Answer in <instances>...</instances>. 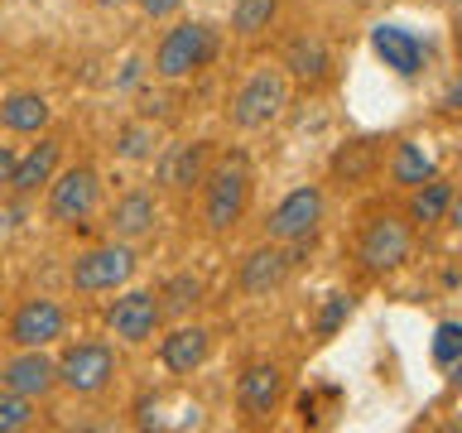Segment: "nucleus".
Instances as JSON below:
<instances>
[{"label": "nucleus", "instance_id": "1", "mask_svg": "<svg viewBox=\"0 0 462 433\" xmlns=\"http://www.w3.org/2000/svg\"><path fill=\"white\" fill-rule=\"evenodd\" d=\"M245 202H251V169L241 159H226V164L212 169L208 179V198H202V216H208L212 231H231L245 216Z\"/></svg>", "mask_w": 462, "mask_h": 433}, {"label": "nucleus", "instance_id": "2", "mask_svg": "<svg viewBox=\"0 0 462 433\" xmlns=\"http://www.w3.org/2000/svg\"><path fill=\"white\" fill-rule=\"evenodd\" d=\"M212 53H217L212 24L188 20V24H179V29H169V34H164V43H159V53H154V68L164 72V78H188V72L208 68Z\"/></svg>", "mask_w": 462, "mask_h": 433}, {"label": "nucleus", "instance_id": "3", "mask_svg": "<svg viewBox=\"0 0 462 433\" xmlns=\"http://www.w3.org/2000/svg\"><path fill=\"white\" fill-rule=\"evenodd\" d=\"M284 101H289L284 72H280V68H260L255 78L236 92V101H231V115H236V125L255 130V125H270L274 115L284 111Z\"/></svg>", "mask_w": 462, "mask_h": 433}, {"label": "nucleus", "instance_id": "4", "mask_svg": "<svg viewBox=\"0 0 462 433\" xmlns=\"http://www.w3.org/2000/svg\"><path fill=\"white\" fill-rule=\"evenodd\" d=\"M116 375V356L111 346L101 342H78L68 346L63 361H58V381H63L72 395H97V390H106Z\"/></svg>", "mask_w": 462, "mask_h": 433}, {"label": "nucleus", "instance_id": "5", "mask_svg": "<svg viewBox=\"0 0 462 433\" xmlns=\"http://www.w3.org/2000/svg\"><path fill=\"white\" fill-rule=\"evenodd\" d=\"M361 265L366 270H400L404 260H410V226L400 222V216H371L366 231H361V245H356Z\"/></svg>", "mask_w": 462, "mask_h": 433}, {"label": "nucleus", "instance_id": "6", "mask_svg": "<svg viewBox=\"0 0 462 433\" xmlns=\"http://www.w3.org/2000/svg\"><path fill=\"white\" fill-rule=\"evenodd\" d=\"M130 274H135V251L130 245H97V251H87L72 265V284L82 294H106V289L125 284Z\"/></svg>", "mask_w": 462, "mask_h": 433}, {"label": "nucleus", "instance_id": "7", "mask_svg": "<svg viewBox=\"0 0 462 433\" xmlns=\"http://www.w3.org/2000/svg\"><path fill=\"white\" fill-rule=\"evenodd\" d=\"M97 193H101L97 169H87V164L68 169L63 179L53 183V193H49V216H53V222H63V226L82 222V216H92V207H97Z\"/></svg>", "mask_w": 462, "mask_h": 433}, {"label": "nucleus", "instance_id": "8", "mask_svg": "<svg viewBox=\"0 0 462 433\" xmlns=\"http://www.w3.org/2000/svg\"><path fill=\"white\" fill-rule=\"evenodd\" d=\"M323 222V193L318 188H294L280 207L270 212V241H303V236H313V226Z\"/></svg>", "mask_w": 462, "mask_h": 433}, {"label": "nucleus", "instance_id": "9", "mask_svg": "<svg viewBox=\"0 0 462 433\" xmlns=\"http://www.w3.org/2000/svg\"><path fill=\"white\" fill-rule=\"evenodd\" d=\"M159 318H164V303H159L150 289H135V294L116 299L106 309V327L121 342H150L154 327H159Z\"/></svg>", "mask_w": 462, "mask_h": 433}, {"label": "nucleus", "instance_id": "10", "mask_svg": "<svg viewBox=\"0 0 462 433\" xmlns=\"http://www.w3.org/2000/svg\"><path fill=\"white\" fill-rule=\"evenodd\" d=\"M63 337V309H58L53 299H29L14 309L10 318V342L20 346H49Z\"/></svg>", "mask_w": 462, "mask_h": 433}, {"label": "nucleus", "instance_id": "11", "mask_svg": "<svg viewBox=\"0 0 462 433\" xmlns=\"http://www.w3.org/2000/svg\"><path fill=\"white\" fill-rule=\"evenodd\" d=\"M0 375H5V390H14V395H24V400H39L58 385V366L39 352V346H24V356H14Z\"/></svg>", "mask_w": 462, "mask_h": 433}, {"label": "nucleus", "instance_id": "12", "mask_svg": "<svg viewBox=\"0 0 462 433\" xmlns=\"http://www.w3.org/2000/svg\"><path fill=\"white\" fill-rule=\"evenodd\" d=\"M371 49L385 58V68H395L400 78H414L419 68H424V43H419L410 29L400 24H375L371 29Z\"/></svg>", "mask_w": 462, "mask_h": 433}, {"label": "nucleus", "instance_id": "13", "mask_svg": "<svg viewBox=\"0 0 462 433\" xmlns=\"http://www.w3.org/2000/svg\"><path fill=\"white\" fill-rule=\"evenodd\" d=\"M280 395H284V371H280V366H265V361L245 371V375H241V385H236L241 410H245V414H255V419L274 414Z\"/></svg>", "mask_w": 462, "mask_h": 433}, {"label": "nucleus", "instance_id": "14", "mask_svg": "<svg viewBox=\"0 0 462 433\" xmlns=\"http://www.w3.org/2000/svg\"><path fill=\"white\" fill-rule=\"evenodd\" d=\"M212 352V337L202 327H179V332H169L164 346H159V361L173 371V375H193L202 361H208Z\"/></svg>", "mask_w": 462, "mask_h": 433}, {"label": "nucleus", "instance_id": "15", "mask_svg": "<svg viewBox=\"0 0 462 433\" xmlns=\"http://www.w3.org/2000/svg\"><path fill=\"white\" fill-rule=\"evenodd\" d=\"M284 274H289V255L280 245H260V251H251L241 265V289L251 299H260V294H270V289H280Z\"/></svg>", "mask_w": 462, "mask_h": 433}, {"label": "nucleus", "instance_id": "16", "mask_svg": "<svg viewBox=\"0 0 462 433\" xmlns=\"http://www.w3.org/2000/svg\"><path fill=\"white\" fill-rule=\"evenodd\" d=\"M202 164H208V144H173L164 164H159V183L183 193V188H193L202 179Z\"/></svg>", "mask_w": 462, "mask_h": 433}, {"label": "nucleus", "instance_id": "17", "mask_svg": "<svg viewBox=\"0 0 462 433\" xmlns=\"http://www.w3.org/2000/svg\"><path fill=\"white\" fill-rule=\"evenodd\" d=\"M0 125L14 130V135H34V130L49 125V101L39 92H14V97H5V106H0Z\"/></svg>", "mask_w": 462, "mask_h": 433}, {"label": "nucleus", "instance_id": "18", "mask_svg": "<svg viewBox=\"0 0 462 433\" xmlns=\"http://www.w3.org/2000/svg\"><path fill=\"white\" fill-rule=\"evenodd\" d=\"M154 226V198L150 193H125L121 202L111 207V231L121 241H135Z\"/></svg>", "mask_w": 462, "mask_h": 433}, {"label": "nucleus", "instance_id": "19", "mask_svg": "<svg viewBox=\"0 0 462 433\" xmlns=\"http://www.w3.org/2000/svg\"><path fill=\"white\" fill-rule=\"evenodd\" d=\"M53 164H58V144H53V140H39L24 159H14L10 183L20 188V193H34L39 183H49V179H53Z\"/></svg>", "mask_w": 462, "mask_h": 433}, {"label": "nucleus", "instance_id": "20", "mask_svg": "<svg viewBox=\"0 0 462 433\" xmlns=\"http://www.w3.org/2000/svg\"><path fill=\"white\" fill-rule=\"evenodd\" d=\"M284 68L294 72L299 82H323L328 78V49H323V39H313V34L294 39V43H289Z\"/></svg>", "mask_w": 462, "mask_h": 433}, {"label": "nucleus", "instance_id": "21", "mask_svg": "<svg viewBox=\"0 0 462 433\" xmlns=\"http://www.w3.org/2000/svg\"><path fill=\"white\" fill-rule=\"evenodd\" d=\"M453 212V183L448 179H424L414 188V202H410V216L414 222H443V216Z\"/></svg>", "mask_w": 462, "mask_h": 433}, {"label": "nucleus", "instance_id": "22", "mask_svg": "<svg viewBox=\"0 0 462 433\" xmlns=\"http://www.w3.org/2000/svg\"><path fill=\"white\" fill-rule=\"evenodd\" d=\"M390 179H395L400 188H419L424 179H433V154L424 150V144H414V140H400L395 144V164H390Z\"/></svg>", "mask_w": 462, "mask_h": 433}, {"label": "nucleus", "instance_id": "23", "mask_svg": "<svg viewBox=\"0 0 462 433\" xmlns=\"http://www.w3.org/2000/svg\"><path fill=\"white\" fill-rule=\"evenodd\" d=\"M274 10H280V0H236V10H231V29L236 34H260V29H270Z\"/></svg>", "mask_w": 462, "mask_h": 433}, {"label": "nucleus", "instance_id": "24", "mask_svg": "<svg viewBox=\"0 0 462 433\" xmlns=\"http://www.w3.org/2000/svg\"><path fill=\"white\" fill-rule=\"evenodd\" d=\"M29 424H34V404L14 390H0V433H20Z\"/></svg>", "mask_w": 462, "mask_h": 433}, {"label": "nucleus", "instance_id": "25", "mask_svg": "<svg viewBox=\"0 0 462 433\" xmlns=\"http://www.w3.org/2000/svg\"><path fill=\"white\" fill-rule=\"evenodd\" d=\"M375 164V144L371 140H356V144H346V150L332 159V169L337 173H346V179H361V173H366Z\"/></svg>", "mask_w": 462, "mask_h": 433}, {"label": "nucleus", "instance_id": "26", "mask_svg": "<svg viewBox=\"0 0 462 433\" xmlns=\"http://www.w3.org/2000/svg\"><path fill=\"white\" fill-rule=\"evenodd\" d=\"M462 356V327L457 323H439V332H433V361H439L443 371H453Z\"/></svg>", "mask_w": 462, "mask_h": 433}, {"label": "nucleus", "instance_id": "27", "mask_svg": "<svg viewBox=\"0 0 462 433\" xmlns=\"http://www.w3.org/2000/svg\"><path fill=\"white\" fill-rule=\"evenodd\" d=\"M346 313H352V299H346V294H328L323 313H318V332H323V337H332V332L346 323Z\"/></svg>", "mask_w": 462, "mask_h": 433}, {"label": "nucleus", "instance_id": "28", "mask_svg": "<svg viewBox=\"0 0 462 433\" xmlns=\"http://www.w3.org/2000/svg\"><path fill=\"white\" fill-rule=\"evenodd\" d=\"M198 294H202V284L193 280V274H179L164 299H169V309H188V303H198Z\"/></svg>", "mask_w": 462, "mask_h": 433}, {"label": "nucleus", "instance_id": "29", "mask_svg": "<svg viewBox=\"0 0 462 433\" xmlns=\"http://www.w3.org/2000/svg\"><path fill=\"white\" fill-rule=\"evenodd\" d=\"M121 154H125V159H144V154H150V130H144V125H130L125 135H121Z\"/></svg>", "mask_w": 462, "mask_h": 433}, {"label": "nucleus", "instance_id": "30", "mask_svg": "<svg viewBox=\"0 0 462 433\" xmlns=\"http://www.w3.org/2000/svg\"><path fill=\"white\" fill-rule=\"evenodd\" d=\"M140 5H144V14H154V20H159V14H173L183 0H140Z\"/></svg>", "mask_w": 462, "mask_h": 433}, {"label": "nucleus", "instance_id": "31", "mask_svg": "<svg viewBox=\"0 0 462 433\" xmlns=\"http://www.w3.org/2000/svg\"><path fill=\"white\" fill-rule=\"evenodd\" d=\"M10 169H14V150L0 144V183H10Z\"/></svg>", "mask_w": 462, "mask_h": 433}, {"label": "nucleus", "instance_id": "32", "mask_svg": "<svg viewBox=\"0 0 462 433\" xmlns=\"http://www.w3.org/2000/svg\"><path fill=\"white\" fill-rule=\"evenodd\" d=\"M97 5H125V0H97Z\"/></svg>", "mask_w": 462, "mask_h": 433}]
</instances>
